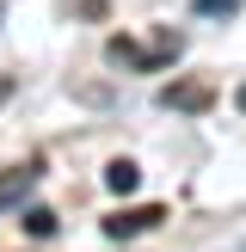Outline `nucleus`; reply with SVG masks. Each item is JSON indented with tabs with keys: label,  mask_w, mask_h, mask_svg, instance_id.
<instances>
[{
	"label": "nucleus",
	"mask_w": 246,
	"mask_h": 252,
	"mask_svg": "<svg viewBox=\"0 0 246 252\" xmlns=\"http://www.w3.org/2000/svg\"><path fill=\"white\" fill-rule=\"evenodd\" d=\"M184 49V31H172V25H160L154 37H111L105 43V56L117 62V68H135V74H154V68H166L172 56Z\"/></svg>",
	"instance_id": "1"
},
{
	"label": "nucleus",
	"mask_w": 246,
	"mask_h": 252,
	"mask_svg": "<svg viewBox=\"0 0 246 252\" xmlns=\"http://www.w3.org/2000/svg\"><path fill=\"white\" fill-rule=\"evenodd\" d=\"M160 221H166V209H160V203H142V209H117V216H105V234H111V240H135V234L160 228Z\"/></svg>",
	"instance_id": "2"
},
{
	"label": "nucleus",
	"mask_w": 246,
	"mask_h": 252,
	"mask_svg": "<svg viewBox=\"0 0 246 252\" xmlns=\"http://www.w3.org/2000/svg\"><path fill=\"white\" fill-rule=\"evenodd\" d=\"M43 179V160H25V166H6L0 172V209H12V203H25L31 197V185Z\"/></svg>",
	"instance_id": "3"
},
{
	"label": "nucleus",
	"mask_w": 246,
	"mask_h": 252,
	"mask_svg": "<svg viewBox=\"0 0 246 252\" xmlns=\"http://www.w3.org/2000/svg\"><path fill=\"white\" fill-rule=\"evenodd\" d=\"M160 105H172V111H203V105H209V86H203V80L166 86V93H160Z\"/></svg>",
	"instance_id": "4"
},
{
	"label": "nucleus",
	"mask_w": 246,
	"mask_h": 252,
	"mask_svg": "<svg viewBox=\"0 0 246 252\" xmlns=\"http://www.w3.org/2000/svg\"><path fill=\"white\" fill-rule=\"evenodd\" d=\"M105 185H111L117 197H129L135 185H142V166H135V160H111V166H105Z\"/></svg>",
	"instance_id": "5"
},
{
	"label": "nucleus",
	"mask_w": 246,
	"mask_h": 252,
	"mask_svg": "<svg viewBox=\"0 0 246 252\" xmlns=\"http://www.w3.org/2000/svg\"><path fill=\"white\" fill-rule=\"evenodd\" d=\"M25 234H31V240H49V234H56V216H49V209H25Z\"/></svg>",
	"instance_id": "6"
},
{
	"label": "nucleus",
	"mask_w": 246,
	"mask_h": 252,
	"mask_svg": "<svg viewBox=\"0 0 246 252\" xmlns=\"http://www.w3.org/2000/svg\"><path fill=\"white\" fill-rule=\"evenodd\" d=\"M197 12H203V19H234V12L246 6V0H191Z\"/></svg>",
	"instance_id": "7"
},
{
	"label": "nucleus",
	"mask_w": 246,
	"mask_h": 252,
	"mask_svg": "<svg viewBox=\"0 0 246 252\" xmlns=\"http://www.w3.org/2000/svg\"><path fill=\"white\" fill-rule=\"evenodd\" d=\"M234 105H240V111H246V80H240V93H234Z\"/></svg>",
	"instance_id": "8"
}]
</instances>
